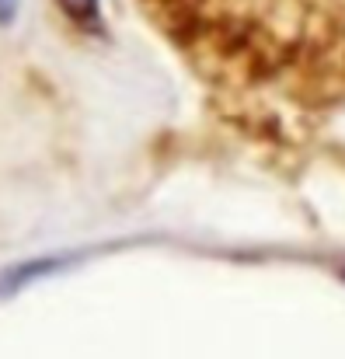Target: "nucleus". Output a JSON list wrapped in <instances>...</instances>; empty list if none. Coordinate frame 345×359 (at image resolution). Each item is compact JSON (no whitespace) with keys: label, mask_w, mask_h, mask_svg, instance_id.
<instances>
[{"label":"nucleus","mask_w":345,"mask_h":359,"mask_svg":"<svg viewBox=\"0 0 345 359\" xmlns=\"http://www.w3.org/2000/svg\"><path fill=\"white\" fill-rule=\"evenodd\" d=\"M18 4H21V0H0V25H11V21H14Z\"/></svg>","instance_id":"1"},{"label":"nucleus","mask_w":345,"mask_h":359,"mask_svg":"<svg viewBox=\"0 0 345 359\" xmlns=\"http://www.w3.org/2000/svg\"><path fill=\"white\" fill-rule=\"evenodd\" d=\"M70 7H81V11H88V14H95V7H98V0H70Z\"/></svg>","instance_id":"2"}]
</instances>
